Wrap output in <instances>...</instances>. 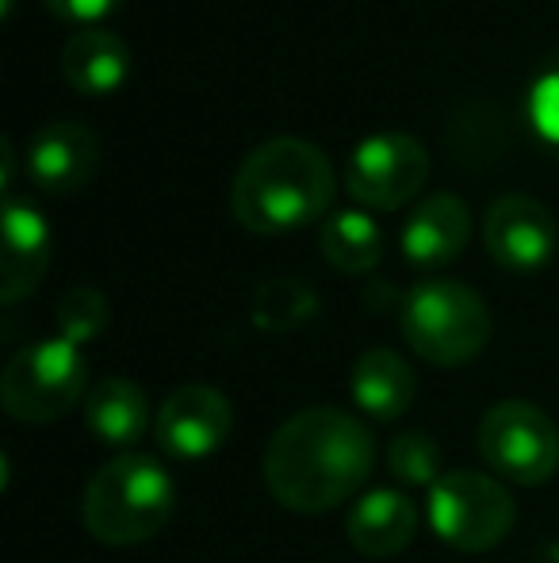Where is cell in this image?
Listing matches in <instances>:
<instances>
[{
  "instance_id": "obj_22",
  "label": "cell",
  "mask_w": 559,
  "mask_h": 563,
  "mask_svg": "<svg viewBox=\"0 0 559 563\" xmlns=\"http://www.w3.org/2000/svg\"><path fill=\"white\" fill-rule=\"evenodd\" d=\"M62 23H77V27H97V23L112 20L123 8V0H43Z\"/></svg>"
},
{
  "instance_id": "obj_9",
  "label": "cell",
  "mask_w": 559,
  "mask_h": 563,
  "mask_svg": "<svg viewBox=\"0 0 559 563\" xmlns=\"http://www.w3.org/2000/svg\"><path fill=\"white\" fill-rule=\"evenodd\" d=\"M234 430V407L219 387L185 384L157 407L154 438L172 460H208L226 445Z\"/></svg>"
},
{
  "instance_id": "obj_3",
  "label": "cell",
  "mask_w": 559,
  "mask_h": 563,
  "mask_svg": "<svg viewBox=\"0 0 559 563\" xmlns=\"http://www.w3.org/2000/svg\"><path fill=\"white\" fill-rule=\"evenodd\" d=\"M172 506H177V483L161 460L146 452H123L85 483L81 521L100 544L131 549L154 541L169 526Z\"/></svg>"
},
{
  "instance_id": "obj_1",
  "label": "cell",
  "mask_w": 559,
  "mask_h": 563,
  "mask_svg": "<svg viewBox=\"0 0 559 563\" xmlns=\"http://www.w3.org/2000/svg\"><path fill=\"white\" fill-rule=\"evenodd\" d=\"M376 445L360 418L337 407H306L272 433L265 487L295 514H326L349 503L372 475Z\"/></svg>"
},
{
  "instance_id": "obj_23",
  "label": "cell",
  "mask_w": 559,
  "mask_h": 563,
  "mask_svg": "<svg viewBox=\"0 0 559 563\" xmlns=\"http://www.w3.org/2000/svg\"><path fill=\"white\" fill-rule=\"evenodd\" d=\"M533 112H537V123L545 126L548 139L559 142V58L552 62L548 77L537 85V97H533Z\"/></svg>"
},
{
  "instance_id": "obj_7",
  "label": "cell",
  "mask_w": 559,
  "mask_h": 563,
  "mask_svg": "<svg viewBox=\"0 0 559 563\" xmlns=\"http://www.w3.org/2000/svg\"><path fill=\"white\" fill-rule=\"evenodd\" d=\"M479 456L494 475L540 487L559 472V430L529 399H502L479 418Z\"/></svg>"
},
{
  "instance_id": "obj_24",
  "label": "cell",
  "mask_w": 559,
  "mask_h": 563,
  "mask_svg": "<svg viewBox=\"0 0 559 563\" xmlns=\"http://www.w3.org/2000/svg\"><path fill=\"white\" fill-rule=\"evenodd\" d=\"M8 12H12V0H4V15H8Z\"/></svg>"
},
{
  "instance_id": "obj_17",
  "label": "cell",
  "mask_w": 559,
  "mask_h": 563,
  "mask_svg": "<svg viewBox=\"0 0 559 563\" xmlns=\"http://www.w3.org/2000/svg\"><path fill=\"white\" fill-rule=\"evenodd\" d=\"M85 426L104 445H135L149 430V399L146 391L127 376H104L85 395Z\"/></svg>"
},
{
  "instance_id": "obj_13",
  "label": "cell",
  "mask_w": 559,
  "mask_h": 563,
  "mask_svg": "<svg viewBox=\"0 0 559 563\" xmlns=\"http://www.w3.org/2000/svg\"><path fill=\"white\" fill-rule=\"evenodd\" d=\"M51 268V227L31 203L4 200V257H0V299L8 307L43 284Z\"/></svg>"
},
{
  "instance_id": "obj_8",
  "label": "cell",
  "mask_w": 559,
  "mask_h": 563,
  "mask_svg": "<svg viewBox=\"0 0 559 563\" xmlns=\"http://www.w3.org/2000/svg\"><path fill=\"white\" fill-rule=\"evenodd\" d=\"M429 154L414 134L380 131L345 162V192L372 211H399L425 188Z\"/></svg>"
},
{
  "instance_id": "obj_6",
  "label": "cell",
  "mask_w": 559,
  "mask_h": 563,
  "mask_svg": "<svg viewBox=\"0 0 559 563\" xmlns=\"http://www.w3.org/2000/svg\"><path fill=\"white\" fill-rule=\"evenodd\" d=\"M429 526L456 552H491L517 521L514 495L487 472H445L429 487Z\"/></svg>"
},
{
  "instance_id": "obj_18",
  "label": "cell",
  "mask_w": 559,
  "mask_h": 563,
  "mask_svg": "<svg viewBox=\"0 0 559 563\" xmlns=\"http://www.w3.org/2000/svg\"><path fill=\"white\" fill-rule=\"evenodd\" d=\"M318 245H322V257L349 276L372 273L383 261V230L360 208L329 211L326 223H322Z\"/></svg>"
},
{
  "instance_id": "obj_5",
  "label": "cell",
  "mask_w": 559,
  "mask_h": 563,
  "mask_svg": "<svg viewBox=\"0 0 559 563\" xmlns=\"http://www.w3.org/2000/svg\"><path fill=\"white\" fill-rule=\"evenodd\" d=\"M89 395V361L85 349L66 338H43L23 345L0 376V402L8 418L27 426L58 422Z\"/></svg>"
},
{
  "instance_id": "obj_10",
  "label": "cell",
  "mask_w": 559,
  "mask_h": 563,
  "mask_svg": "<svg viewBox=\"0 0 559 563\" xmlns=\"http://www.w3.org/2000/svg\"><path fill=\"white\" fill-rule=\"evenodd\" d=\"M483 242L494 265L506 268V273H540L556 257L559 227L556 216L540 200L510 192L487 208Z\"/></svg>"
},
{
  "instance_id": "obj_2",
  "label": "cell",
  "mask_w": 559,
  "mask_h": 563,
  "mask_svg": "<svg viewBox=\"0 0 559 563\" xmlns=\"http://www.w3.org/2000/svg\"><path fill=\"white\" fill-rule=\"evenodd\" d=\"M337 173L329 157L306 139H269L246 154L234 173L231 208L249 234L277 238L329 216Z\"/></svg>"
},
{
  "instance_id": "obj_12",
  "label": "cell",
  "mask_w": 559,
  "mask_h": 563,
  "mask_svg": "<svg viewBox=\"0 0 559 563\" xmlns=\"http://www.w3.org/2000/svg\"><path fill=\"white\" fill-rule=\"evenodd\" d=\"M471 238V211L460 196L433 192L403 223V257L414 268H445L468 250Z\"/></svg>"
},
{
  "instance_id": "obj_14",
  "label": "cell",
  "mask_w": 559,
  "mask_h": 563,
  "mask_svg": "<svg viewBox=\"0 0 559 563\" xmlns=\"http://www.w3.org/2000/svg\"><path fill=\"white\" fill-rule=\"evenodd\" d=\"M345 533H349V544L360 556L388 560L414 541V533H418V506L403 490L376 487L357 498V506L349 510V521H345Z\"/></svg>"
},
{
  "instance_id": "obj_21",
  "label": "cell",
  "mask_w": 559,
  "mask_h": 563,
  "mask_svg": "<svg viewBox=\"0 0 559 563\" xmlns=\"http://www.w3.org/2000/svg\"><path fill=\"white\" fill-rule=\"evenodd\" d=\"M108 299L97 288H74L62 296L58 303V338L74 341V345H89L92 338L104 334L108 327Z\"/></svg>"
},
{
  "instance_id": "obj_15",
  "label": "cell",
  "mask_w": 559,
  "mask_h": 563,
  "mask_svg": "<svg viewBox=\"0 0 559 563\" xmlns=\"http://www.w3.org/2000/svg\"><path fill=\"white\" fill-rule=\"evenodd\" d=\"M62 77L81 97H112L131 77V46L108 27H85L62 46Z\"/></svg>"
},
{
  "instance_id": "obj_4",
  "label": "cell",
  "mask_w": 559,
  "mask_h": 563,
  "mask_svg": "<svg viewBox=\"0 0 559 563\" xmlns=\"http://www.w3.org/2000/svg\"><path fill=\"white\" fill-rule=\"evenodd\" d=\"M403 338L422 361L437 368H456L483 353L491 341V311L460 280H422L406 291L399 307Z\"/></svg>"
},
{
  "instance_id": "obj_19",
  "label": "cell",
  "mask_w": 559,
  "mask_h": 563,
  "mask_svg": "<svg viewBox=\"0 0 559 563\" xmlns=\"http://www.w3.org/2000/svg\"><path fill=\"white\" fill-rule=\"evenodd\" d=\"M318 314V296L306 284L277 276L254 291V327L265 334H291Z\"/></svg>"
},
{
  "instance_id": "obj_20",
  "label": "cell",
  "mask_w": 559,
  "mask_h": 563,
  "mask_svg": "<svg viewBox=\"0 0 559 563\" xmlns=\"http://www.w3.org/2000/svg\"><path fill=\"white\" fill-rule=\"evenodd\" d=\"M388 467L399 483L406 487H433L440 479V449L433 438L425 433L411 430V433H399L395 441L388 445Z\"/></svg>"
},
{
  "instance_id": "obj_16",
  "label": "cell",
  "mask_w": 559,
  "mask_h": 563,
  "mask_svg": "<svg viewBox=\"0 0 559 563\" xmlns=\"http://www.w3.org/2000/svg\"><path fill=\"white\" fill-rule=\"evenodd\" d=\"M418 379L395 349H368L353 364V402L376 422H395L411 410Z\"/></svg>"
},
{
  "instance_id": "obj_11",
  "label": "cell",
  "mask_w": 559,
  "mask_h": 563,
  "mask_svg": "<svg viewBox=\"0 0 559 563\" xmlns=\"http://www.w3.org/2000/svg\"><path fill=\"white\" fill-rule=\"evenodd\" d=\"M100 173V139L85 123H46L31 134L27 146V177L46 196L81 192Z\"/></svg>"
}]
</instances>
